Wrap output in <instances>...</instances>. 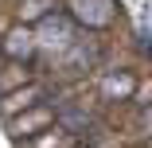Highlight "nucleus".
Segmentation results:
<instances>
[{"mask_svg": "<svg viewBox=\"0 0 152 148\" xmlns=\"http://www.w3.org/2000/svg\"><path fill=\"white\" fill-rule=\"evenodd\" d=\"M113 16H117V4H113V0H70V20L82 23L86 31L109 27Z\"/></svg>", "mask_w": 152, "mask_h": 148, "instance_id": "nucleus-1", "label": "nucleus"}, {"mask_svg": "<svg viewBox=\"0 0 152 148\" xmlns=\"http://www.w3.org/2000/svg\"><path fill=\"white\" fill-rule=\"evenodd\" d=\"M35 43H39V47H58V51H66V47L74 43V20L47 12V16L35 23Z\"/></svg>", "mask_w": 152, "mask_h": 148, "instance_id": "nucleus-2", "label": "nucleus"}, {"mask_svg": "<svg viewBox=\"0 0 152 148\" xmlns=\"http://www.w3.org/2000/svg\"><path fill=\"white\" fill-rule=\"evenodd\" d=\"M51 121H55V109H51V105H31V109L8 117V133H12L16 140H27V136H35V133H47Z\"/></svg>", "mask_w": 152, "mask_h": 148, "instance_id": "nucleus-3", "label": "nucleus"}, {"mask_svg": "<svg viewBox=\"0 0 152 148\" xmlns=\"http://www.w3.org/2000/svg\"><path fill=\"white\" fill-rule=\"evenodd\" d=\"M47 98V90L39 82H27V86H20V90H8L4 98H0V117H16V113H23V109H31V105H39Z\"/></svg>", "mask_w": 152, "mask_h": 148, "instance_id": "nucleus-4", "label": "nucleus"}, {"mask_svg": "<svg viewBox=\"0 0 152 148\" xmlns=\"http://www.w3.org/2000/svg\"><path fill=\"white\" fill-rule=\"evenodd\" d=\"M35 47H39V43H35V35L27 31L23 23H16L12 31L0 39V51H4V58H12V63H27V58L35 55Z\"/></svg>", "mask_w": 152, "mask_h": 148, "instance_id": "nucleus-5", "label": "nucleus"}, {"mask_svg": "<svg viewBox=\"0 0 152 148\" xmlns=\"http://www.w3.org/2000/svg\"><path fill=\"white\" fill-rule=\"evenodd\" d=\"M102 90H105V98L125 101V98H133V94H137V78H133L129 70H109V74L102 78Z\"/></svg>", "mask_w": 152, "mask_h": 148, "instance_id": "nucleus-6", "label": "nucleus"}, {"mask_svg": "<svg viewBox=\"0 0 152 148\" xmlns=\"http://www.w3.org/2000/svg\"><path fill=\"white\" fill-rule=\"evenodd\" d=\"M55 4H58V0H20V8H16L20 12V23H39Z\"/></svg>", "mask_w": 152, "mask_h": 148, "instance_id": "nucleus-7", "label": "nucleus"}, {"mask_svg": "<svg viewBox=\"0 0 152 148\" xmlns=\"http://www.w3.org/2000/svg\"><path fill=\"white\" fill-rule=\"evenodd\" d=\"M27 82H31V74H27L23 70V63H12V58H8V66L4 70H0V90H20V86H27Z\"/></svg>", "mask_w": 152, "mask_h": 148, "instance_id": "nucleus-8", "label": "nucleus"}, {"mask_svg": "<svg viewBox=\"0 0 152 148\" xmlns=\"http://www.w3.org/2000/svg\"><path fill=\"white\" fill-rule=\"evenodd\" d=\"M63 129H70V133L90 129V113L86 109H63Z\"/></svg>", "mask_w": 152, "mask_h": 148, "instance_id": "nucleus-9", "label": "nucleus"}, {"mask_svg": "<svg viewBox=\"0 0 152 148\" xmlns=\"http://www.w3.org/2000/svg\"><path fill=\"white\" fill-rule=\"evenodd\" d=\"M58 144H63V133H58V129H51L47 136H39L31 148H58Z\"/></svg>", "mask_w": 152, "mask_h": 148, "instance_id": "nucleus-10", "label": "nucleus"}, {"mask_svg": "<svg viewBox=\"0 0 152 148\" xmlns=\"http://www.w3.org/2000/svg\"><path fill=\"white\" fill-rule=\"evenodd\" d=\"M140 129L152 136V101H148V109H144V117H140Z\"/></svg>", "mask_w": 152, "mask_h": 148, "instance_id": "nucleus-11", "label": "nucleus"}, {"mask_svg": "<svg viewBox=\"0 0 152 148\" xmlns=\"http://www.w3.org/2000/svg\"><path fill=\"white\" fill-rule=\"evenodd\" d=\"M144 35H148V39H152V4H148V8H144Z\"/></svg>", "mask_w": 152, "mask_h": 148, "instance_id": "nucleus-12", "label": "nucleus"}, {"mask_svg": "<svg viewBox=\"0 0 152 148\" xmlns=\"http://www.w3.org/2000/svg\"><path fill=\"white\" fill-rule=\"evenodd\" d=\"M148 148H152V140H148Z\"/></svg>", "mask_w": 152, "mask_h": 148, "instance_id": "nucleus-13", "label": "nucleus"}]
</instances>
